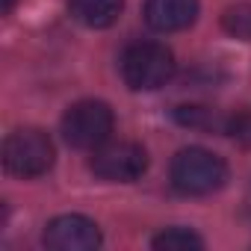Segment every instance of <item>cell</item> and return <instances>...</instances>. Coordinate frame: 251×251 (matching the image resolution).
<instances>
[{
    "mask_svg": "<svg viewBox=\"0 0 251 251\" xmlns=\"http://www.w3.org/2000/svg\"><path fill=\"white\" fill-rule=\"evenodd\" d=\"M201 3L198 0H145V24L157 33H180L195 24Z\"/></svg>",
    "mask_w": 251,
    "mask_h": 251,
    "instance_id": "obj_7",
    "label": "cell"
},
{
    "mask_svg": "<svg viewBox=\"0 0 251 251\" xmlns=\"http://www.w3.org/2000/svg\"><path fill=\"white\" fill-rule=\"evenodd\" d=\"M121 77L133 92L163 89L175 77V53L163 42H133L121 53Z\"/></svg>",
    "mask_w": 251,
    "mask_h": 251,
    "instance_id": "obj_2",
    "label": "cell"
},
{
    "mask_svg": "<svg viewBox=\"0 0 251 251\" xmlns=\"http://www.w3.org/2000/svg\"><path fill=\"white\" fill-rule=\"evenodd\" d=\"M115 127V115L103 100H77L62 115V136L71 148L95 151L109 142Z\"/></svg>",
    "mask_w": 251,
    "mask_h": 251,
    "instance_id": "obj_3",
    "label": "cell"
},
{
    "mask_svg": "<svg viewBox=\"0 0 251 251\" xmlns=\"http://www.w3.org/2000/svg\"><path fill=\"white\" fill-rule=\"evenodd\" d=\"M53 160H56V148L50 136L39 127L15 130L3 142V166L15 177H39L50 172Z\"/></svg>",
    "mask_w": 251,
    "mask_h": 251,
    "instance_id": "obj_4",
    "label": "cell"
},
{
    "mask_svg": "<svg viewBox=\"0 0 251 251\" xmlns=\"http://www.w3.org/2000/svg\"><path fill=\"white\" fill-rule=\"evenodd\" d=\"M172 186L180 195H213L227 183V166L207 148H183L172 160Z\"/></svg>",
    "mask_w": 251,
    "mask_h": 251,
    "instance_id": "obj_1",
    "label": "cell"
},
{
    "mask_svg": "<svg viewBox=\"0 0 251 251\" xmlns=\"http://www.w3.org/2000/svg\"><path fill=\"white\" fill-rule=\"evenodd\" d=\"M100 242H103L100 227L80 213L56 216L45 227V245L53 251H95Z\"/></svg>",
    "mask_w": 251,
    "mask_h": 251,
    "instance_id": "obj_6",
    "label": "cell"
},
{
    "mask_svg": "<svg viewBox=\"0 0 251 251\" xmlns=\"http://www.w3.org/2000/svg\"><path fill=\"white\" fill-rule=\"evenodd\" d=\"M124 0H68V12L89 30H106L118 21Z\"/></svg>",
    "mask_w": 251,
    "mask_h": 251,
    "instance_id": "obj_8",
    "label": "cell"
},
{
    "mask_svg": "<svg viewBox=\"0 0 251 251\" xmlns=\"http://www.w3.org/2000/svg\"><path fill=\"white\" fill-rule=\"evenodd\" d=\"M151 245L157 251H201L204 239L195 230H189V227H169V230L157 233L151 239Z\"/></svg>",
    "mask_w": 251,
    "mask_h": 251,
    "instance_id": "obj_10",
    "label": "cell"
},
{
    "mask_svg": "<svg viewBox=\"0 0 251 251\" xmlns=\"http://www.w3.org/2000/svg\"><path fill=\"white\" fill-rule=\"evenodd\" d=\"M227 136H233L242 148H251V109H242L227 118Z\"/></svg>",
    "mask_w": 251,
    "mask_h": 251,
    "instance_id": "obj_12",
    "label": "cell"
},
{
    "mask_svg": "<svg viewBox=\"0 0 251 251\" xmlns=\"http://www.w3.org/2000/svg\"><path fill=\"white\" fill-rule=\"evenodd\" d=\"M175 118H177V124L192 127V130L227 133V118L230 115H222L219 109H210V106H177L175 109Z\"/></svg>",
    "mask_w": 251,
    "mask_h": 251,
    "instance_id": "obj_9",
    "label": "cell"
},
{
    "mask_svg": "<svg viewBox=\"0 0 251 251\" xmlns=\"http://www.w3.org/2000/svg\"><path fill=\"white\" fill-rule=\"evenodd\" d=\"M12 6H15V0H3V12H12Z\"/></svg>",
    "mask_w": 251,
    "mask_h": 251,
    "instance_id": "obj_13",
    "label": "cell"
},
{
    "mask_svg": "<svg viewBox=\"0 0 251 251\" xmlns=\"http://www.w3.org/2000/svg\"><path fill=\"white\" fill-rule=\"evenodd\" d=\"M222 30L233 39L251 42V3H230L222 12Z\"/></svg>",
    "mask_w": 251,
    "mask_h": 251,
    "instance_id": "obj_11",
    "label": "cell"
},
{
    "mask_svg": "<svg viewBox=\"0 0 251 251\" xmlns=\"http://www.w3.org/2000/svg\"><path fill=\"white\" fill-rule=\"evenodd\" d=\"M92 172L109 183H133L148 169V154L136 142H103L92 151Z\"/></svg>",
    "mask_w": 251,
    "mask_h": 251,
    "instance_id": "obj_5",
    "label": "cell"
}]
</instances>
